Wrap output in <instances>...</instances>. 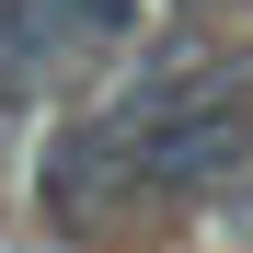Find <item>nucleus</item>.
<instances>
[{"mask_svg": "<svg viewBox=\"0 0 253 253\" xmlns=\"http://www.w3.org/2000/svg\"><path fill=\"white\" fill-rule=\"evenodd\" d=\"M126 196H138V138H126V115L115 104L58 115L46 150H35V207H46L58 230H104Z\"/></svg>", "mask_w": 253, "mask_h": 253, "instance_id": "obj_2", "label": "nucleus"}, {"mask_svg": "<svg viewBox=\"0 0 253 253\" xmlns=\"http://www.w3.org/2000/svg\"><path fill=\"white\" fill-rule=\"evenodd\" d=\"M138 196H219L253 150V58H196L138 126Z\"/></svg>", "mask_w": 253, "mask_h": 253, "instance_id": "obj_1", "label": "nucleus"}, {"mask_svg": "<svg viewBox=\"0 0 253 253\" xmlns=\"http://www.w3.org/2000/svg\"><path fill=\"white\" fill-rule=\"evenodd\" d=\"M230 230H242V242H253V196H242V207H230Z\"/></svg>", "mask_w": 253, "mask_h": 253, "instance_id": "obj_4", "label": "nucleus"}, {"mask_svg": "<svg viewBox=\"0 0 253 253\" xmlns=\"http://www.w3.org/2000/svg\"><path fill=\"white\" fill-rule=\"evenodd\" d=\"M150 35V0H0V92L46 69H104Z\"/></svg>", "mask_w": 253, "mask_h": 253, "instance_id": "obj_3", "label": "nucleus"}]
</instances>
